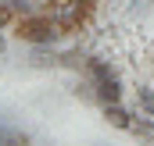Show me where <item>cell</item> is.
<instances>
[{
	"instance_id": "6da1fadb",
	"label": "cell",
	"mask_w": 154,
	"mask_h": 146,
	"mask_svg": "<svg viewBox=\"0 0 154 146\" xmlns=\"http://www.w3.org/2000/svg\"><path fill=\"white\" fill-rule=\"evenodd\" d=\"M14 39H22V43H29V46H57L61 43V29H57V22L47 14V11H32V14H18L14 18V25L7 29Z\"/></svg>"
},
{
	"instance_id": "7a4b0ae2",
	"label": "cell",
	"mask_w": 154,
	"mask_h": 146,
	"mask_svg": "<svg viewBox=\"0 0 154 146\" xmlns=\"http://www.w3.org/2000/svg\"><path fill=\"white\" fill-rule=\"evenodd\" d=\"M93 86V96H97V104L104 107V104H118L122 96H125V89H122V78L111 75V78H100V82H90Z\"/></svg>"
},
{
	"instance_id": "3957f363",
	"label": "cell",
	"mask_w": 154,
	"mask_h": 146,
	"mask_svg": "<svg viewBox=\"0 0 154 146\" xmlns=\"http://www.w3.org/2000/svg\"><path fill=\"white\" fill-rule=\"evenodd\" d=\"M104 118L115 125V128H122V132H129V125H133V118H136V110H129V107H122V100L118 104H104Z\"/></svg>"
},
{
	"instance_id": "277c9868",
	"label": "cell",
	"mask_w": 154,
	"mask_h": 146,
	"mask_svg": "<svg viewBox=\"0 0 154 146\" xmlns=\"http://www.w3.org/2000/svg\"><path fill=\"white\" fill-rule=\"evenodd\" d=\"M29 132L25 128H18V125H11V121H0V146H29Z\"/></svg>"
},
{
	"instance_id": "5b68a950",
	"label": "cell",
	"mask_w": 154,
	"mask_h": 146,
	"mask_svg": "<svg viewBox=\"0 0 154 146\" xmlns=\"http://www.w3.org/2000/svg\"><path fill=\"white\" fill-rule=\"evenodd\" d=\"M129 136H136V139H143V143L154 146V118L151 114H136L133 125H129Z\"/></svg>"
},
{
	"instance_id": "8992f818",
	"label": "cell",
	"mask_w": 154,
	"mask_h": 146,
	"mask_svg": "<svg viewBox=\"0 0 154 146\" xmlns=\"http://www.w3.org/2000/svg\"><path fill=\"white\" fill-rule=\"evenodd\" d=\"M136 104H140L143 114L154 118V89H151V86H136Z\"/></svg>"
},
{
	"instance_id": "52a82bcc",
	"label": "cell",
	"mask_w": 154,
	"mask_h": 146,
	"mask_svg": "<svg viewBox=\"0 0 154 146\" xmlns=\"http://www.w3.org/2000/svg\"><path fill=\"white\" fill-rule=\"evenodd\" d=\"M7 4H11L14 14H32V11H43L47 0H7Z\"/></svg>"
},
{
	"instance_id": "ba28073f",
	"label": "cell",
	"mask_w": 154,
	"mask_h": 146,
	"mask_svg": "<svg viewBox=\"0 0 154 146\" xmlns=\"http://www.w3.org/2000/svg\"><path fill=\"white\" fill-rule=\"evenodd\" d=\"M14 18H18V14L11 11V4H7V0H0V32H7V29L14 25Z\"/></svg>"
},
{
	"instance_id": "9c48e42d",
	"label": "cell",
	"mask_w": 154,
	"mask_h": 146,
	"mask_svg": "<svg viewBox=\"0 0 154 146\" xmlns=\"http://www.w3.org/2000/svg\"><path fill=\"white\" fill-rule=\"evenodd\" d=\"M4 50H7V43H4V36H0V54H4Z\"/></svg>"
},
{
	"instance_id": "30bf717a",
	"label": "cell",
	"mask_w": 154,
	"mask_h": 146,
	"mask_svg": "<svg viewBox=\"0 0 154 146\" xmlns=\"http://www.w3.org/2000/svg\"><path fill=\"white\" fill-rule=\"evenodd\" d=\"M97 146H108V143H97Z\"/></svg>"
}]
</instances>
